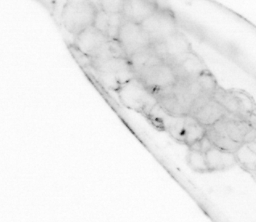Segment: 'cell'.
I'll list each match as a JSON object with an SVG mask.
<instances>
[{
	"instance_id": "obj_1",
	"label": "cell",
	"mask_w": 256,
	"mask_h": 222,
	"mask_svg": "<svg viewBox=\"0 0 256 222\" xmlns=\"http://www.w3.org/2000/svg\"><path fill=\"white\" fill-rule=\"evenodd\" d=\"M202 90L195 80H178L175 84L153 92L157 104L172 117L188 116L190 108L196 98L202 95Z\"/></svg>"
},
{
	"instance_id": "obj_2",
	"label": "cell",
	"mask_w": 256,
	"mask_h": 222,
	"mask_svg": "<svg viewBox=\"0 0 256 222\" xmlns=\"http://www.w3.org/2000/svg\"><path fill=\"white\" fill-rule=\"evenodd\" d=\"M90 66L100 82L112 90L118 91L136 78L132 64L126 58L110 59Z\"/></svg>"
},
{
	"instance_id": "obj_3",
	"label": "cell",
	"mask_w": 256,
	"mask_h": 222,
	"mask_svg": "<svg viewBox=\"0 0 256 222\" xmlns=\"http://www.w3.org/2000/svg\"><path fill=\"white\" fill-rule=\"evenodd\" d=\"M100 8L89 1H68L63 6L62 21L68 32L78 36L93 26Z\"/></svg>"
},
{
	"instance_id": "obj_4",
	"label": "cell",
	"mask_w": 256,
	"mask_h": 222,
	"mask_svg": "<svg viewBox=\"0 0 256 222\" xmlns=\"http://www.w3.org/2000/svg\"><path fill=\"white\" fill-rule=\"evenodd\" d=\"M120 100L130 109L149 111L157 105L155 97L136 78L129 80L118 90Z\"/></svg>"
},
{
	"instance_id": "obj_5",
	"label": "cell",
	"mask_w": 256,
	"mask_h": 222,
	"mask_svg": "<svg viewBox=\"0 0 256 222\" xmlns=\"http://www.w3.org/2000/svg\"><path fill=\"white\" fill-rule=\"evenodd\" d=\"M141 26L148 36L151 44L162 42L178 31L174 14L160 8L144 21Z\"/></svg>"
},
{
	"instance_id": "obj_6",
	"label": "cell",
	"mask_w": 256,
	"mask_h": 222,
	"mask_svg": "<svg viewBox=\"0 0 256 222\" xmlns=\"http://www.w3.org/2000/svg\"><path fill=\"white\" fill-rule=\"evenodd\" d=\"M118 40L126 52L128 58L140 50L151 46V40L141 24L124 20L120 28Z\"/></svg>"
},
{
	"instance_id": "obj_7",
	"label": "cell",
	"mask_w": 256,
	"mask_h": 222,
	"mask_svg": "<svg viewBox=\"0 0 256 222\" xmlns=\"http://www.w3.org/2000/svg\"><path fill=\"white\" fill-rule=\"evenodd\" d=\"M136 78L140 80L152 94L156 91L172 86L178 80L171 66L166 62L144 70L137 74Z\"/></svg>"
},
{
	"instance_id": "obj_8",
	"label": "cell",
	"mask_w": 256,
	"mask_h": 222,
	"mask_svg": "<svg viewBox=\"0 0 256 222\" xmlns=\"http://www.w3.org/2000/svg\"><path fill=\"white\" fill-rule=\"evenodd\" d=\"M212 98L219 103L230 114L240 120L250 122L252 104L250 98H244V94L225 90L218 87Z\"/></svg>"
},
{
	"instance_id": "obj_9",
	"label": "cell",
	"mask_w": 256,
	"mask_h": 222,
	"mask_svg": "<svg viewBox=\"0 0 256 222\" xmlns=\"http://www.w3.org/2000/svg\"><path fill=\"white\" fill-rule=\"evenodd\" d=\"M166 64L171 66L178 80H195L207 70L202 60L192 52L179 56Z\"/></svg>"
},
{
	"instance_id": "obj_10",
	"label": "cell",
	"mask_w": 256,
	"mask_h": 222,
	"mask_svg": "<svg viewBox=\"0 0 256 222\" xmlns=\"http://www.w3.org/2000/svg\"><path fill=\"white\" fill-rule=\"evenodd\" d=\"M151 46L166 63L179 56L192 52L188 40L178 30L162 42L152 44Z\"/></svg>"
},
{
	"instance_id": "obj_11",
	"label": "cell",
	"mask_w": 256,
	"mask_h": 222,
	"mask_svg": "<svg viewBox=\"0 0 256 222\" xmlns=\"http://www.w3.org/2000/svg\"><path fill=\"white\" fill-rule=\"evenodd\" d=\"M212 128L234 142L242 144L245 134L254 126L248 120H240L229 114L215 122Z\"/></svg>"
},
{
	"instance_id": "obj_12",
	"label": "cell",
	"mask_w": 256,
	"mask_h": 222,
	"mask_svg": "<svg viewBox=\"0 0 256 222\" xmlns=\"http://www.w3.org/2000/svg\"><path fill=\"white\" fill-rule=\"evenodd\" d=\"M158 9V4L153 1L129 0L124 1L122 14L124 20L141 24Z\"/></svg>"
},
{
	"instance_id": "obj_13",
	"label": "cell",
	"mask_w": 256,
	"mask_h": 222,
	"mask_svg": "<svg viewBox=\"0 0 256 222\" xmlns=\"http://www.w3.org/2000/svg\"><path fill=\"white\" fill-rule=\"evenodd\" d=\"M110 39L94 26L87 28L76 36L75 46L83 54L89 56Z\"/></svg>"
},
{
	"instance_id": "obj_14",
	"label": "cell",
	"mask_w": 256,
	"mask_h": 222,
	"mask_svg": "<svg viewBox=\"0 0 256 222\" xmlns=\"http://www.w3.org/2000/svg\"><path fill=\"white\" fill-rule=\"evenodd\" d=\"M124 20L122 14H112L98 9L93 26L110 40H118L120 28Z\"/></svg>"
},
{
	"instance_id": "obj_15",
	"label": "cell",
	"mask_w": 256,
	"mask_h": 222,
	"mask_svg": "<svg viewBox=\"0 0 256 222\" xmlns=\"http://www.w3.org/2000/svg\"><path fill=\"white\" fill-rule=\"evenodd\" d=\"M230 114L219 103L210 99L192 116L204 126H210Z\"/></svg>"
},
{
	"instance_id": "obj_16",
	"label": "cell",
	"mask_w": 256,
	"mask_h": 222,
	"mask_svg": "<svg viewBox=\"0 0 256 222\" xmlns=\"http://www.w3.org/2000/svg\"><path fill=\"white\" fill-rule=\"evenodd\" d=\"M204 154L209 171L226 170L234 166L238 162L234 153L221 150L215 146Z\"/></svg>"
},
{
	"instance_id": "obj_17",
	"label": "cell",
	"mask_w": 256,
	"mask_h": 222,
	"mask_svg": "<svg viewBox=\"0 0 256 222\" xmlns=\"http://www.w3.org/2000/svg\"><path fill=\"white\" fill-rule=\"evenodd\" d=\"M128 60L130 62L132 67L134 70L136 78L137 74L142 72L144 70H147L148 68H150L152 66L164 62L156 52L152 46L137 52L136 54H133L130 58H128Z\"/></svg>"
},
{
	"instance_id": "obj_18",
	"label": "cell",
	"mask_w": 256,
	"mask_h": 222,
	"mask_svg": "<svg viewBox=\"0 0 256 222\" xmlns=\"http://www.w3.org/2000/svg\"><path fill=\"white\" fill-rule=\"evenodd\" d=\"M89 58L90 59V66L114 58L128 59L121 44L116 40H110L109 42H106L100 48L91 54Z\"/></svg>"
},
{
	"instance_id": "obj_19",
	"label": "cell",
	"mask_w": 256,
	"mask_h": 222,
	"mask_svg": "<svg viewBox=\"0 0 256 222\" xmlns=\"http://www.w3.org/2000/svg\"><path fill=\"white\" fill-rule=\"evenodd\" d=\"M206 136V126L200 124L195 118L190 116H184L183 128V140L188 146L192 142Z\"/></svg>"
},
{
	"instance_id": "obj_20",
	"label": "cell",
	"mask_w": 256,
	"mask_h": 222,
	"mask_svg": "<svg viewBox=\"0 0 256 222\" xmlns=\"http://www.w3.org/2000/svg\"><path fill=\"white\" fill-rule=\"evenodd\" d=\"M206 136L210 140L214 146L221 149V150L230 152H236L242 144L234 142L233 140H230L228 136L216 132L212 128V126H206Z\"/></svg>"
},
{
	"instance_id": "obj_21",
	"label": "cell",
	"mask_w": 256,
	"mask_h": 222,
	"mask_svg": "<svg viewBox=\"0 0 256 222\" xmlns=\"http://www.w3.org/2000/svg\"><path fill=\"white\" fill-rule=\"evenodd\" d=\"M234 154L237 162H240L244 166L248 169H256V152L250 150L246 144H241V146L236 150Z\"/></svg>"
},
{
	"instance_id": "obj_22",
	"label": "cell",
	"mask_w": 256,
	"mask_h": 222,
	"mask_svg": "<svg viewBox=\"0 0 256 222\" xmlns=\"http://www.w3.org/2000/svg\"><path fill=\"white\" fill-rule=\"evenodd\" d=\"M186 160L188 162V166L194 171L198 172H209L204 153L190 150L188 154H187V157H186Z\"/></svg>"
},
{
	"instance_id": "obj_23",
	"label": "cell",
	"mask_w": 256,
	"mask_h": 222,
	"mask_svg": "<svg viewBox=\"0 0 256 222\" xmlns=\"http://www.w3.org/2000/svg\"><path fill=\"white\" fill-rule=\"evenodd\" d=\"M196 82L198 83L200 88L204 94L213 96L215 91L217 90L218 84L214 76L212 75L209 70H204V72L198 76Z\"/></svg>"
},
{
	"instance_id": "obj_24",
	"label": "cell",
	"mask_w": 256,
	"mask_h": 222,
	"mask_svg": "<svg viewBox=\"0 0 256 222\" xmlns=\"http://www.w3.org/2000/svg\"><path fill=\"white\" fill-rule=\"evenodd\" d=\"M100 9L112 14H122L124 1H100Z\"/></svg>"
},
{
	"instance_id": "obj_25",
	"label": "cell",
	"mask_w": 256,
	"mask_h": 222,
	"mask_svg": "<svg viewBox=\"0 0 256 222\" xmlns=\"http://www.w3.org/2000/svg\"><path fill=\"white\" fill-rule=\"evenodd\" d=\"M199 141H200V152L206 154L208 150H210L211 148L214 146L210 140L206 136H204Z\"/></svg>"
},
{
	"instance_id": "obj_26",
	"label": "cell",
	"mask_w": 256,
	"mask_h": 222,
	"mask_svg": "<svg viewBox=\"0 0 256 222\" xmlns=\"http://www.w3.org/2000/svg\"><path fill=\"white\" fill-rule=\"evenodd\" d=\"M256 128H252L249 132L245 134L244 138V142L242 144H248V142L256 141Z\"/></svg>"
}]
</instances>
